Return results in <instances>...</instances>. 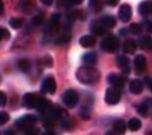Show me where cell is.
Returning a JSON list of instances; mask_svg holds the SVG:
<instances>
[{"label": "cell", "instance_id": "obj_33", "mask_svg": "<svg viewBox=\"0 0 152 135\" xmlns=\"http://www.w3.org/2000/svg\"><path fill=\"white\" fill-rule=\"evenodd\" d=\"M9 119H10L9 113H6V111H1V113H0V123L4 124V123H7L9 121Z\"/></svg>", "mask_w": 152, "mask_h": 135}, {"label": "cell", "instance_id": "obj_40", "mask_svg": "<svg viewBox=\"0 0 152 135\" xmlns=\"http://www.w3.org/2000/svg\"><path fill=\"white\" fill-rule=\"evenodd\" d=\"M41 2L46 4V6H51L52 4V0H41Z\"/></svg>", "mask_w": 152, "mask_h": 135}, {"label": "cell", "instance_id": "obj_28", "mask_svg": "<svg viewBox=\"0 0 152 135\" xmlns=\"http://www.w3.org/2000/svg\"><path fill=\"white\" fill-rule=\"evenodd\" d=\"M89 8L92 10V12L98 13L102 9V2L101 1H97V0H95V1H89Z\"/></svg>", "mask_w": 152, "mask_h": 135}, {"label": "cell", "instance_id": "obj_21", "mask_svg": "<svg viewBox=\"0 0 152 135\" xmlns=\"http://www.w3.org/2000/svg\"><path fill=\"white\" fill-rule=\"evenodd\" d=\"M18 68L22 72L27 74V72L31 70V68H32V63H31V61L27 60V58H22V60H20L19 62H18Z\"/></svg>", "mask_w": 152, "mask_h": 135}, {"label": "cell", "instance_id": "obj_36", "mask_svg": "<svg viewBox=\"0 0 152 135\" xmlns=\"http://www.w3.org/2000/svg\"><path fill=\"white\" fill-rule=\"evenodd\" d=\"M7 104V95L4 92H1L0 93V105H1V107H4Z\"/></svg>", "mask_w": 152, "mask_h": 135}, {"label": "cell", "instance_id": "obj_27", "mask_svg": "<svg viewBox=\"0 0 152 135\" xmlns=\"http://www.w3.org/2000/svg\"><path fill=\"white\" fill-rule=\"evenodd\" d=\"M152 44V40L150 39V37H148V36H143V37L140 38L139 40V45L141 49H147V48H150Z\"/></svg>", "mask_w": 152, "mask_h": 135}, {"label": "cell", "instance_id": "obj_15", "mask_svg": "<svg viewBox=\"0 0 152 135\" xmlns=\"http://www.w3.org/2000/svg\"><path fill=\"white\" fill-rule=\"evenodd\" d=\"M127 130V123L123 119H117L113 123V132H115L117 135H124L126 133Z\"/></svg>", "mask_w": 152, "mask_h": 135}, {"label": "cell", "instance_id": "obj_6", "mask_svg": "<svg viewBox=\"0 0 152 135\" xmlns=\"http://www.w3.org/2000/svg\"><path fill=\"white\" fill-rule=\"evenodd\" d=\"M104 100H105V103L109 104V105H116L121 101L120 90L116 88H113V87L107 89Z\"/></svg>", "mask_w": 152, "mask_h": 135}, {"label": "cell", "instance_id": "obj_7", "mask_svg": "<svg viewBox=\"0 0 152 135\" xmlns=\"http://www.w3.org/2000/svg\"><path fill=\"white\" fill-rule=\"evenodd\" d=\"M57 90V82L52 76H48L41 83V92L46 94H53Z\"/></svg>", "mask_w": 152, "mask_h": 135}, {"label": "cell", "instance_id": "obj_34", "mask_svg": "<svg viewBox=\"0 0 152 135\" xmlns=\"http://www.w3.org/2000/svg\"><path fill=\"white\" fill-rule=\"evenodd\" d=\"M25 134L26 135H38L39 134V129H37V128H35V126L29 128L27 131H25Z\"/></svg>", "mask_w": 152, "mask_h": 135}, {"label": "cell", "instance_id": "obj_5", "mask_svg": "<svg viewBox=\"0 0 152 135\" xmlns=\"http://www.w3.org/2000/svg\"><path fill=\"white\" fill-rule=\"evenodd\" d=\"M40 98V96H38L35 93H26L23 96V106L27 109H33V108L37 109Z\"/></svg>", "mask_w": 152, "mask_h": 135}, {"label": "cell", "instance_id": "obj_3", "mask_svg": "<svg viewBox=\"0 0 152 135\" xmlns=\"http://www.w3.org/2000/svg\"><path fill=\"white\" fill-rule=\"evenodd\" d=\"M37 122V118L34 115H25V116L21 117L16 120L15 123H14V126L15 129L20 130V131H27L29 128H33L34 124Z\"/></svg>", "mask_w": 152, "mask_h": 135}, {"label": "cell", "instance_id": "obj_26", "mask_svg": "<svg viewBox=\"0 0 152 135\" xmlns=\"http://www.w3.org/2000/svg\"><path fill=\"white\" fill-rule=\"evenodd\" d=\"M61 126H62V128H63V129H65V130H71L74 126L73 119H71L69 116L65 117L64 119L61 120Z\"/></svg>", "mask_w": 152, "mask_h": 135}, {"label": "cell", "instance_id": "obj_31", "mask_svg": "<svg viewBox=\"0 0 152 135\" xmlns=\"http://www.w3.org/2000/svg\"><path fill=\"white\" fill-rule=\"evenodd\" d=\"M42 64H44L46 67H52L53 66V60L50 55H46V56L42 58Z\"/></svg>", "mask_w": 152, "mask_h": 135}, {"label": "cell", "instance_id": "obj_37", "mask_svg": "<svg viewBox=\"0 0 152 135\" xmlns=\"http://www.w3.org/2000/svg\"><path fill=\"white\" fill-rule=\"evenodd\" d=\"M105 2L108 3L109 6H116V4H117V3H118V2H120V1H118V0H107Z\"/></svg>", "mask_w": 152, "mask_h": 135}, {"label": "cell", "instance_id": "obj_22", "mask_svg": "<svg viewBox=\"0 0 152 135\" xmlns=\"http://www.w3.org/2000/svg\"><path fill=\"white\" fill-rule=\"evenodd\" d=\"M71 38H72V36H71L70 32H62L61 35H59V36L56 38V40H54V43L58 44V45H62V44L67 43V42L71 40Z\"/></svg>", "mask_w": 152, "mask_h": 135}, {"label": "cell", "instance_id": "obj_25", "mask_svg": "<svg viewBox=\"0 0 152 135\" xmlns=\"http://www.w3.org/2000/svg\"><path fill=\"white\" fill-rule=\"evenodd\" d=\"M9 24L12 28L20 29L22 28L23 25H24V19H22V17H12V19H10Z\"/></svg>", "mask_w": 152, "mask_h": 135}, {"label": "cell", "instance_id": "obj_19", "mask_svg": "<svg viewBox=\"0 0 152 135\" xmlns=\"http://www.w3.org/2000/svg\"><path fill=\"white\" fill-rule=\"evenodd\" d=\"M138 11H139V14L142 16H148L150 14H152V2L150 1H146V2H142L139 4V8H138Z\"/></svg>", "mask_w": 152, "mask_h": 135}, {"label": "cell", "instance_id": "obj_1", "mask_svg": "<svg viewBox=\"0 0 152 135\" xmlns=\"http://www.w3.org/2000/svg\"><path fill=\"white\" fill-rule=\"evenodd\" d=\"M76 79L83 84H94L100 79V72L94 67L80 66L76 71Z\"/></svg>", "mask_w": 152, "mask_h": 135}, {"label": "cell", "instance_id": "obj_14", "mask_svg": "<svg viewBox=\"0 0 152 135\" xmlns=\"http://www.w3.org/2000/svg\"><path fill=\"white\" fill-rule=\"evenodd\" d=\"M138 44L134 39H126L123 43V52L125 54H134L136 52Z\"/></svg>", "mask_w": 152, "mask_h": 135}, {"label": "cell", "instance_id": "obj_32", "mask_svg": "<svg viewBox=\"0 0 152 135\" xmlns=\"http://www.w3.org/2000/svg\"><path fill=\"white\" fill-rule=\"evenodd\" d=\"M80 116H82L83 119L88 120L90 118V110L87 108V106H84L80 110Z\"/></svg>", "mask_w": 152, "mask_h": 135}, {"label": "cell", "instance_id": "obj_41", "mask_svg": "<svg viewBox=\"0 0 152 135\" xmlns=\"http://www.w3.org/2000/svg\"><path fill=\"white\" fill-rule=\"evenodd\" d=\"M4 135H15V132H13L12 130H6L4 131Z\"/></svg>", "mask_w": 152, "mask_h": 135}, {"label": "cell", "instance_id": "obj_42", "mask_svg": "<svg viewBox=\"0 0 152 135\" xmlns=\"http://www.w3.org/2000/svg\"><path fill=\"white\" fill-rule=\"evenodd\" d=\"M148 30H149L150 32H152V22L148 23Z\"/></svg>", "mask_w": 152, "mask_h": 135}, {"label": "cell", "instance_id": "obj_30", "mask_svg": "<svg viewBox=\"0 0 152 135\" xmlns=\"http://www.w3.org/2000/svg\"><path fill=\"white\" fill-rule=\"evenodd\" d=\"M10 37H11V35H10L9 30L4 28V27H1L0 28V38H1V40H9Z\"/></svg>", "mask_w": 152, "mask_h": 135}, {"label": "cell", "instance_id": "obj_4", "mask_svg": "<svg viewBox=\"0 0 152 135\" xmlns=\"http://www.w3.org/2000/svg\"><path fill=\"white\" fill-rule=\"evenodd\" d=\"M62 101L67 108H74L79 101V95L73 89H67L62 94Z\"/></svg>", "mask_w": 152, "mask_h": 135}, {"label": "cell", "instance_id": "obj_46", "mask_svg": "<svg viewBox=\"0 0 152 135\" xmlns=\"http://www.w3.org/2000/svg\"><path fill=\"white\" fill-rule=\"evenodd\" d=\"M150 48H151V49H152V44H151V47H150Z\"/></svg>", "mask_w": 152, "mask_h": 135}, {"label": "cell", "instance_id": "obj_23", "mask_svg": "<svg viewBox=\"0 0 152 135\" xmlns=\"http://www.w3.org/2000/svg\"><path fill=\"white\" fill-rule=\"evenodd\" d=\"M82 61L86 64H96L98 61V56L94 52H88V53H85L83 55Z\"/></svg>", "mask_w": 152, "mask_h": 135}, {"label": "cell", "instance_id": "obj_20", "mask_svg": "<svg viewBox=\"0 0 152 135\" xmlns=\"http://www.w3.org/2000/svg\"><path fill=\"white\" fill-rule=\"evenodd\" d=\"M100 22L104 25V27L107 29L113 28L114 26L116 25V19L113 15H103L102 17H100Z\"/></svg>", "mask_w": 152, "mask_h": 135}, {"label": "cell", "instance_id": "obj_18", "mask_svg": "<svg viewBox=\"0 0 152 135\" xmlns=\"http://www.w3.org/2000/svg\"><path fill=\"white\" fill-rule=\"evenodd\" d=\"M129 91L133 94H140L143 91V83L138 79H134L129 83Z\"/></svg>", "mask_w": 152, "mask_h": 135}, {"label": "cell", "instance_id": "obj_17", "mask_svg": "<svg viewBox=\"0 0 152 135\" xmlns=\"http://www.w3.org/2000/svg\"><path fill=\"white\" fill-rule=\"evenodd\" d=\"M79 44L83 48H91L96 44V37L94 35H85L79 39Z\"/></svg>", "mask_w": 152, "mask_h": 135}, {"label": "cell", "instance_id": "obj_9", "mask_svg": "<svg viewBox=\"0 0 152 135\" xmlns=\"http://www.w3.org/2000/svg\"><path fill=\"white\" fill-rule=\"evenodd\" d=\"M132 15H133V9L129 4L127 3H124L120 6V10H118V19L122 21L123 23L128 22L130 19H132Z\"/></svg>", "mask_w": 152, "mask_h": 135}, {"label": "cell", "instance_id": "obj_38", "mask_svg": "<svg viewBox=\"0 0 152 135\" xmlns=\"http://www.w3.org/2000/svg\"><path fill=\"white\" fill-rule=\"evenodd\" d=\"M145 82H146V84L149 87V89L152 91V79L151 78H146L145 79Z\"/></svg>", "mask_w": 152, "mask_h": 135}, {"label": "cell", "instance_id": "obj_29", "mask_svg": "<svg viewBox=\"0 0 152 135\" xmlns=\"http://www.w3.org/2000/svg\"><path fill=\"white\" fill-rule=\"evenodd\" d=\"M128 29L133 35H139L140 32H142V26L139 23H133V24H130Z\"/></svg>", "mask_w": 152, "mask_h": 135}, {"label": "cell", "instance_id": "obj_2", "mask_svg": "<svg viewBox=\"0 0 152 135\" xmlns=\"http://www.w3.org/2000/svg\"><path fill=\"white\" fill-rule=\"evenodd\" d=\"M100 47L103 51L105 52H109V53H113L115 51L118 50L120 48V39L118 37H116L115 35L110 34L108 36H105L103 39H102L101 43H100Z\"/></svg>", "mask_w": 152, "mask_h": 135}, {"label": "cell", "instance_id": "obj_45", "mask_svg": "<svg viewBox=\"0 0 152 135\" xmlns=\"http://www.w3.org/2000/svg\"><path fill=\"white\" fill-rule=\"evenodd\" d=\"M148 135H152V131H150V132H148Z\"/></svg>", "mask_w": 152, "mask_h": 135}, {"label": "cell", "instance_id": "obj_43", "mask_svg": "<svg viewBox=\"0 0 152 135\" xmlns=\"http://www.w3.org/2000/svg\"><path fill=\"white\" fill-rule=\"evenodd\" d=\"M3 12V2L0 1V14H2Z\"/></svg>", "mask_w": 152, "mask_h": 135}, {"label": "cell", "instance_id": "obj_8", "mask_svg": "<svg viewBox=\"0 0 152 135\" xmlns=\"http://www.w3.org/2000/svg\"><path fill=\"white\" fill-rule=\"evenodd\" d=\"M60 29V15L59 14H52L49 21V24L46 27V32H48L49 36L56 35Z\"/></svg>", "mask_w": 152, "mask_h": 135}, {"label": "cell", "instance_id": "obj_16", "mask_svg": "<svg viewBox=\"0 0 152 135\" xmlns=\"http://www.w3.org/2000/svg\"><path fill=\"white\" fill-rule=\"evenodd\" d=\"M152 106V98H147L146 101L142 102L137 106V111L139 113L140 116L147 117L149 113V108Z\"/></svg>", "mask_w": 152, "mask_h": 135}, {"label": "cell", "instance_id": "obj_10", "mask_svg": "<svg viewBox=\"0 0 152 135\" xmlns=\"http://www.w3.org/2000/svg\"><path fill=\"white\" fill-rule=\"evenodd\" d=\"M108 82L111 85H113V88L122 89L124 85H125V78L121 75L110 74V75L108 76Z\"/></svg>", "mask_w": 152, "mask_h": 135}, {"label": "cell", "instance_id": "obj_24", "mask_svg": "<svg viewBox=\"0 0 152 135\" xmlns=\"http://www.w3.org/2000/svg\"><path fill=\"white\" fill-rule=\"evenodd\" d=\"M127 126L130 131H138L141 128V121L138 118H132L127 123Z\"/></svg>", "mask_w": 152, "mask_h": 135}, {"label": "cell", "instance_id": "obj_39", "mask_svg": "<svg viewBox=\"0 0 152 135\" xmlns=\"http://www.w3.org/2000/svg\"><path fill=\"white\" fill-rule=\"evenodd\" d=\"M41 135H56V133H54L52 130H47L46 132H44Z\"/></svg>", "mask_w": 152, "mask_h": 135}, {"label": "cell", "instance_id": "obj_35", "mask_svg": "<svg viewBox=\"0 0 152 135\" xmlns=\"http://www.w3.org/2000/svg\"><path fill=\"white\" fill-rule=\"evenodd\" d=\"M42 22H44V16L42 15H36L33 17V23L35 25H40Z\"/></svg>", "mask_w": 152, "mask_h": 135}, {"label": "cell", "instance_id": "obj_12", "mask_svg": "<svg viewBox=\"0 0 152 135\" xmlns=\"http://www.w3.org/2000/svg\"><path fill=\"white\" fill-rule=\"evenodd\" d=\"M116 63H117V66L122 69V71L124 74L129 75L130 67H129V60H128V57L125 56V55H120L116 58Z\"/></svg>", "mask_w": 152, "mask_h": 135}, {"label": "cell", "instance_id": "obj_11", "mask_svg": "<svg viewBox=\"0 0 152 135\" xmlns=\"http://www.w3.org/2000/svg\"><path fill=\"white\" fill-rule=\"evenodd\" d=\"M107 30H108V29L105 28L104 25L100 22L99 19L94 21V22L91 23V25H90V32L94 34V36H101V35L104 34Z\"/></svg>", "mask_w": 152, "mask_h": 135}, {"label": "cell", "instance_id": "obj_44", "mask_svg": "<svg viewBox=\"0 0 152 135\" xmlns=\"http://www.w3.org/2000/svg\"><path fill=\"white\" fill-rule=\"evenodd\" d=\"M105 135H117L115 132H113V131H108V132L105 133Z\"/></svg>", "mask_w": 152, "mask_h": 135}, {"label": "cell", "instance_id": "obj_13", "mask_svg": "<svg viewBox=\"0 0 152 135\" xmlns=\"http://www.w3.org/2000/svg\"><path fill=\"white\" fill-rule=\"evenodd\" d=\"M134 66L137 74H142V71L147 67V60L143 55H137L134 60Z\"/></svg>", "mask_w": 152, "mask_h": 135}]
</instances>
